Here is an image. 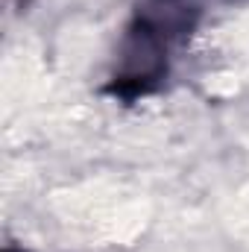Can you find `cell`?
Returning <instances> with one entry per match:
<instances>
[{"label": "cell", "mask_w": 249, "mask_h": 252, "mask_svg": "<svg viewBox=\"0 0 249 252\" xmlns=\"http://www.w3.org/2000/svg\"><path fill=\"white\" fill-rule=\"evenodd\" d=\"M196 27V6L158 3L135 9L124 24L115 62L103 85L97 88L118 106H138L156 97L173 73V47Z\"/></svg>", "instance_id": "6da1fadb"}, {"label": "cell", "mask_w": 249, "mask_h": 252, "mask_svg": "<svg viewBox=\"0 0 249 252\" xmlns=\"http://www.w3.org/2000/svg\"><path fill=\"white\" fill-rule=\"evenodd\" d=\"M3 252H30V250H27V247H15V244H6V247H3Z\"/></svg>", "instance_id": "7a4b0ae2"}, {"label": "cell", "mask_w": 249, "mask_h": 252, "mask_svg": "<svg viewBox=\"0 0 249 252\" xmlns=\"http://www.w3.org/2000/svg\"><path fill=\"white\" fill-rule=\"evenodd\" d=\"M158 3H190V0H158Z\"/></svg>", "instance_id": "3957f363"}]
</instances>
